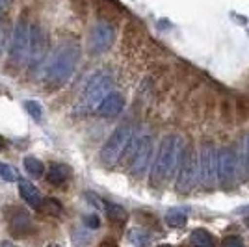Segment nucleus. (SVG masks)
Masks as SVG:
<instances>
[{
    "mask_svg": "<svg viewBox=\"0 0 249 247\" xmlns=\"http://www.w3.org/2000/svg\"><path fill=\"white\" fill-rule=\"evenodd\" d=\"M184 149H186V143L178 134H169L160 141L158 153L151 167V186L162 188L171 180V176L177 175Z\"/></svg>",
    "mask_w": 249,
    "mask_h": 247,
    "instance_id": "1",
    "label": "nucleus"
},
{
    "mask_svg": "<svg viewBox=\"0 0 249 247\" xmlns=\"http://www.w3.org/2000/svg\"><path fill=\"white\" fill-rule=\"evenodd\" d=\"M80 60V47L74 41H65L60 47H56L51 58L45 62L43 76L47 84L52 86H63L69 82V78L73 76L74 69Z\"/></svg>",
    "mask_w": 249,
    "mask_h": 247,
    "instance_id": "2",
    "label": "nucleus"
},
{
    "mask_svg": "<svg viewBox=\"0 0 249 247\" xmlns=\"http://www.w3.org/2000/svg\"><path fill=\"white\" fill-rule=\"evenodd\" d=\"M153 151H155V143L151 134L143 132L132 138L124 155L128 160V171L134 178H143L149 167H153Z\"/></svg>",
    "mask_w": 249,
    "mask_h": 247,
    "instance_id": "3",
    "label": "nucleus"
},
{
    "mask_svg": "<svg viewBox=\"0 0 249 247\" xmlns=\"http://www.w3.org/2000/svg\"><path fill=\"white\" fill-rule=\"evenodd\" d=\"M114 86V78L108 71H99L91 74V78L86 82L82 89V97L78 101V110L82 113L97 110L101 103L106 99V95H110V89Z\"/></svg>",
    "mask_w": 249,
    "mask_h": 247,
    "instance_id": "4",
    "label": "nucleus"
},
{
    "mask_svg": "<svg viewBox=\"0 0 249 247\" xmlns=\"http://www.w3.org/2000/svg\"><path fill=\"white\" fill-rule=\"evenodd\" d=\"M199 184V151L196 145H186L180 165L177 169L175 190L178 194H190Z\"/></svg>",
    "mask_w": 249,
    "mask_h": 247,
    "instance_id": "5",
    "label": "nucleus"
},
{
    "mask_svg": "<svg viewBox=\"0 0 249 247\" xmlns=\"http://www.w3.org/2000/svg\"><path fill=\"white\" fill-rule=\"evenodd\" d=\"M218 147L212 141H205L199 149V184L207 190H214L219 184Z\"/></svg>",
    "mask_w": 249,
    "mask_h": 247,
    "instance_id": "6",
    "label": "nucleus"
},
{
    "mask_svg": "<svg viewBox=\"0 0 249 247\" xmlns=\"http://www.w3.org/2000/svg\"><path fill=\"white\" fill-rule=\"evenodd\" d=\"M134 138V130L130 124H121L114 130V134L106 140V143L101 149V160L104 165H114L119 162V158L126 153L128 145Z\"/></svg>",
    "mask_w": 249,
    "mask_h": 247,
    "instance_id": "7",
    "label": "nucleus"
},
{
    "mask_svg": "<svg viewBox=\"0 0 249 247\" xmlns=\"http://www.w3.org/2000/svg\"><path fill=\"white\" fill-rule=\"evenodd\" d=\"M218 169H219V186L231 188L238 182L242 173V162L240 155L232 147H221L218 155Z\"/></svg>",
    "mask_w": 249,
    "mask_h": 247,
    "instance_id": "8",
    "label": "nucleus"
},
{
    "mask_svg": "<svg viewBox=\"0 0 249 247\" xmlns=\"http://www.w3.org/2000/svg\"><path fill=\"white\" fill-rule=\"evenodd\" d=\"M30 34H32V26L26 22V19H19V22H17L15 28H13L11 43H10V58L15 65H24V63H28Z\"/></svg>",
    "mask_w": 249,
    "mask_h": 247,
    "instance_id": "9",
    "label": "nucleus"
},
{
    "mask_svg": "<svg viewBox=\"0 0 249 247\" xmlns=\"http://www.w3.org/2000/svg\"><path fill=\"white\" fill-rule=\"evenodd\" d=\"M47 54H49V35L41 26L32 24L30 34V54H28V67L30 71H37L43 63L47 62Z\"/></svg>",
    "mask_w": 249,
    "mask_h": 247,
    "instance_id": "10",
    "label": "nucleus"
},
{
    "mask_svg": "<svg viewBox=\"0 0 249 247\" xmlns=\"http://www.w3.org/2000/svg\"><path fill=\"white\" fill-rule=\"evenodd\" d=\"M115 39V28L110 21H99L93 24V28L89 32V51L95 54L106 52Z\"/></svg>",
    "mask_w": 249,
    "mask_h": 247,
    "instance_id": "11",
    "label": "nucleus"
},
{
    "mask_svg": "<svg viewBox=\"0 0 249 247\" xmlns=\"http://www.w3.org/2000/svg\"><path fill=\"white\" fill-rule=\"evenodd\" d=\"M6 219H8V227L13 236H26L34 230V221L32 216L24 210V208H10L6 212Z\"/></svg>",
    "mask_w": 249,
    "mask_h": 247,
    "instance_id": "12",
    "label": "nucleus"
},
{
    "mask_svg": "<svg viewBox=\"0 0 249 247\" xmlns=\"http://www.w3.org/2000/svg\"><path fill=\"white\" fill-rule=\"evenodd\" d=\"M124 108V97L121 93L117 91H112L110 95H106V99H104L101 106L97 108V113L101 115V117H106V119H110V117H117L119 113L123 112Z\"/></svg>",
    "mask_w": 249,
    "mask_h": 247,
    "instance_id": "13",
    "label": "nucleus"
},
{
    "mask_svg": "<svg viewBox=\"0 0 249 247\" xmlns=\"http://www.w3.org/2000/svg\"><path fill=\"white\" fill-rule=\"evenodd\" d=\"M17 182H19V194H21L22 201L28 206H32V208H36V210H41L43 201H45V197L41 195V192L32 184L30 180H26V178H21V180H17Z\"/></svg>",
    "mask_w": 249,
    "mask_h": 247,
    "instance_id": "14",
    "label": "nucleus"
},
{
    "mask_svg": "<svg viewBox=\"0 0 249 247\" xmlns=\"http://www.w3.org/2000/svg\"><path fill=\"white\" fill-rule=\"evenodd\" d=\"M69 175H71V169L65 164H60V162H52L47 169V180L52 186H62L63 182L69 180Z\"/></svg>",
    "mask_w": 249,
    "mask_h": 247,
    "instance_id": "15",
    "label": "nucleus"
},
{
    "mask_svg": "<svg viewBox=\"0 0 249 247\" xmlns=\"http://www.w3.org/2000/svg\"><path fill=\"white\" fill-rule=\"evenodd\" d=\"M218 115L223 124H232L236 123V113H234V99L223 97L219 99L218 104Z\"/></svg>",
    "mask_w": 249,
    "mask_h": 247,
    "instance_id": "16",
    "label": "nucleus"
},
{
    "mask_svg": "<svg viewBox=\"0 0 249 247\" xmlns=\"http://www.w3.org/2000/svg\"><path fill=\"white\" fill-rule=\"evenodd\" d=\"M234 113H236V123L249 121V95L234 97Z\"/></svg>",
    "mask_w": 249,
    "mask_h": 247,
    "instance_id": "17",
    "label": "nucleus"
},
{
    "mask_svg": "<svg viewBox=\"0 0 249 247\" xmlns=\"http://www.w3.org/2000/svg\"><path fill=\"white\" fill-rule=\"evenodd\" d=\"M190 244L194 247H212L216 244L214 236L205 230V229H196L192 234H190Z\"/></svg>",
    "mask_w": 249,
    "mask_h": 247,
    "instance_id": "18",
    "label": "nucleus"
},
{
    "mask_svg": "<svg viewBox=\"0 0 249 247\" xmlns=\"http://www.w3.org/2000/svg\"><path fill=\"white\" fill-rule=\"evenodd\" d=\"M22 164H24V169H26V173L32 176H43L45 175V165L39 158H36V156H24V160H22Z\"/></svg>",
    "mask_w": 249,
    "mask_h": 247,
    "instance_id": "19",
    "label": "nucleus"
},
{
    "mask_svg": "<svg viewBox=\"0 0 249 247\" xmlns=\"http://www.w3.org/2000/svg\"><path fill=\"white\" fill-rule=\"evenodd\" d=\"M188 221V216L184 210H180V208H171V210H167L166 214V223L169 227H173V229H180V227H184Z\"/></svg>",
    "mask_w": 249,
    "mask_h": 247,
    "instance_id": "20",
    "label": "nucleus"
},
{
    "mask_svg": "<svg viewBox=\"0 0 249 247\" xmlns=\"http://www.w3.org/2000/svg\"><path fill=\"white\" fill-rule=\"evenodd\" d=\"M104 208H106V214L110 217V221H114V223H124L126 221V210L123 206L104 201Z\"/></svg>",
    "mask_w": 249,
    "mask_h": 247,
    "instance_id": "21",
    "label": "nucleus"
},
{
    "mask_svg": "<svg viewBox=\"0 0 249 247\" xmlns=\"http://www.w3.org/2000/svg\"><path fill=\"white\" fill-rule=\"evenodd\" d=\"M128 242L134 247H147L151 242V236L143 229H130L128 230Z\"/></svg>",
    "mask_w": 249,
    "mask_h": 247,
    "instance_id": "22",
    "label": "nucleus"
},
{
    "mask_svg": "<svg viewBox=\"0 0 249 247\" xmlns=\"http://www.w3.org/2000/svg\"><path fill=\"white\" fill-rule=\"evenodd\" d=\"M240 162H242V173L249 176V134L244 138L242 141V149H240Z\"/></svg>",
    "mask_w": 249,
    "mask_h": 247,
    "instance_id": "23",
    "label": "nucleus"
},
{
    "mask_svg": "<svg viewBox=\"0 0 249 247\" xmlns=\"http://www.w3.org/2000/svg\"><path fill=\"white\" fill-rule=\"evenodd\" d=\"M0 178L6 182H15V180H19V175H17L15 167H11L6 162H0Z\"/></svg>",
    "mask_w": 249,
    "mask_h": 247,
    "instance_id": "24",
    "label": "nucleus"
},
{
    "mask_svg": "<svg viewBox=\"0 0 249 247\" xmlns=\"http://www.w3.org/2000/svg\"><path fill=\"white\" fill-rule=\"evenodd\" d=\"M41 212L51 214V216H60V214H62V205H60V201H56V199H45L41 206Z\"/></svg>",
    "mask_w": 249,
    "mask_h": 247,
    "instance_id": "25",
    "label": "nucleus"
},
{
    "mask_svg": "<svg viewBox=\"0 0 249 247\" xmlns=\"http://www.w3.org/2000/svg\"><path fill=\"white\" fill-rule=\"evenodd\" d=\"M24 108H26V112L30 113L36 121H41L43 119V108L37 101H26V103H24Z\"/></svg>",
    "mask_w": 249,
    "mask_h": 247,
    "instance_id": "26",
    "label": "nucleus"
},
{
    "mask_svg": "<svg viewBox=\"0 0 249 247\" xmlns=\"http://www.w3.org/2000/svg\"><path fill=\"white\" fill-rule=\"evenodd\" d=\"M84 225L88 227V229H99L101 227V217L97 216V214H86L84 216Z\"/></svg>",
    "mask_w": 249,
    "mask_h": 247,
    "instance_id": "27",
    "label": "nucleus"
},
{
    "mask_svg": "<svg viewBox=\"0 0 249 247\" xmlns=\"http://www.w3.org/2000/svg\"><path fill=\"white\" fill-rule=\"evenodd\" d=\"M221 247H246L238 236H227L221 242Z\"/></svg>",
    "mask_w": 249,
    "mask_h": 247,
    "instance_id": "28",
    "label": "nucleus"
},
{
    "mask_svg": "<svg viewBox=\"0 0 249 247\" xmlns=\"http://www.w3.org/2000/svg\"><path fill=\"white\" fill-rule=\"evenodd\" d=\"M4 47H6V21L0 19V56L4 52Z\"/></svg>",
    "mask_w": 249,
    "mask_h": 247,
    "instance_id": "29",
    "label": "nucleus"
},
{
    "mask_svg": "<svg viewBox=\"0 0 249 247\" xmlns=\"http://www.w3.org/2000/svg\"><path fill=\"white\" fill-rule=\"evenodd\" d=\"M11 2H13V0H0V17H2L6 11L10 10Z\"/></svg>",
    "mask_w": 249,
    "mask_h": 247,
    "instance_id": "30",
    "label": "nucleus"
},
{
    "mask_svg": "<svg viewBox=\"0 0 249 247\" xmlns=\"http://www.w3.org/2000/svg\"><path fill=\"white\" fill-rule=\"evenodd\" d=\"M0 247H17V246H15L13 242H10V240H2V242H0Z\"/></svg>",
    "mask_w": 249,
    "mask_h": 247,
    "instance_id": "31",
    "label": "nucleus"
},
{
    "mask_svg": "<svg viewBox=\"0 0 249 247\" xmlns=\"http://www.w3.org/2000/svg\"><path fill=\"white\" fill-rule=\"evenodd\" d=\"M236 212H238V214H249V205H246V206H242V208H238Z\"/></svg>",
    "mask_w": 249,
    "mask_h": 247,
    "instance_id": "32",
    "label": "nucleus"
},
{
    "mask_svg": "<svg viewBox=\"0 0 249 247\" xmlns=\"http://www.w3.org/2000/svg\"><path fill=\"white\" fill-rule=\"evenodd\" d=\"M103 247H117V246H114V244H110V242H106Z\"/></svg>",
    "mask_w": 249,
    "mask_h": 247,
    "instance_id": "33",
    "label": "nucleus"
},
{
    "mask_svg": "<svg viewBox=\"0 0 249 247\" xmlns=\"http://www.w3.org/2000/svg\"><path fill=\"white\" fill-rule=\"evenodd\" d=\"M47 247H62V246H60V244H49Z\"/></svg>",
    "mask_w": 249,
    "mask_h": 247,
    "instance_id": "34",
    "label": "nucleus"
},
{
    "mask_svg": "<svg viewBox=\"0 0 249 247\" xmlns=\"http://www.w3.org/2000/svg\"><path fill=\"white\" fill-rule=\"evenodd\" d=\"M2 147H4V140H2V136H0V151H2Z\"/></svg>",
    "mask_w": 249,
    "mask_h": 247,
    "instance_id": "35",
    "label": "nucleus"
},
{
    "mask_svg": "<svg viewBox=\"0 0 249 247\" xmlns=\"http://www.w3.org/2000/svg\"><path fill=\"white\" fill-rule=\"evenodd\" d=\"M246 227H249V217H246Z\"/></svg>",
    "mask_w": 249,
    "mask_h": 247,
    "instance_id": "36",
    "label": "nucleus"
},
{
    "mask_svg": "<svg viewBox=\"0 0 249 247\" xmlns=\"http://www.w3.org/2000/svg\"><path fill=\"white\" fill-rule=\"evenodd\" d=\"M158 247H173V246H158Z\"/></svg>",
    "mask_w": 249,
    "mask_h": 247,
    "instance_id": "37",
    "label": "nucleus"
}]
</instances>
